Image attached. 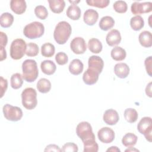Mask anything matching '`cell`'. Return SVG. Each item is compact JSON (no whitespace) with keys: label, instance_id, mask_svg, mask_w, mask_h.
Here are the masks:
<instances>
[{"label":"cell","instance_id":"6da1fadb","mask_svg":"<svg viewBox=\"0 0 152 152\" xmlns=\"http://www.w3.org/2000/svg\"><path fill=\"white\" fill-rule=\"evenodd\" d=\"M71 32V26L68 22L65 21H60L57 24L54 30V39L59 45H64L69 38Z\"/></svg>","mask_w":152,"mask_h":152},{"label":"cell","instance_id":"7a4b0ae2","mask_svg":"<svg viewBox=\"0 0 152 152\" xmlns=\"http://www.w3.org/2000/svg\"><path fill=\"white\" fill-rule=\"evenodd\" d=\"M23 78L28 83L35 81L39 75L37 65L35 60L26 59L22 64Z\"/></svg>","mask_w":152,"mask_h":152},{"label":"cell","instance_id":"3957f363","mask_svg":"<svg viewBox=\"0 0 152 152\" xmlns=\"http://www.w3.org/2000/svg\"><path fill=\"white\" fill-rule=\"evenodd\" d=\"M44 32V25L38 21H34L27 24L23 29L24 35L30 39L40 37L43 36Z\"/></svg>","mask_w":152,"mask_h":152},{"label":"cell","instance_id":"277c9868","mask_svg":"<svg viewBox=\"0 0 152 152\" xmlns=\"http://www.w3.org/2000/svg\"><path fill=\"white\" fill-rule=\"evenodd\" d=\"M21 102L23 106L28 110H32L37 104V93L31 87L25 88L21 93Z\"/></svg>","mask_w":152,"mask_h":152},{"label":"cell","instance_id":"5b68a950","mask_svg":"<svg viewBox=\"0 0 152 152\" xmlns=\"http://www.w3.org/2000/svg\"><path fill=\"white\" fill-rule=\"evenodd\" d=\"M27 45L26 42L21 39L14 40L10 46V56L14 60L21 59L26 53Z\"/></svg>","mask_w":152,"mask_h":152},{"label":"cell","instance_id":"8992f818","mask_svg":"<svg viewBox=\"0 0 152 152\" xmlns=\"http://www.w3.org/2000/svg\"><path fill=\"white\" fill-rule=\"evenodd\" d=\"M76 133L83 142L95 139L92 127L88 122L83 121L79 123L76 128Z\"/></svg>","mask_w":152,"mask_h":152},{"label":"cell","instance_id":"52a82bcc","mask_svg":"<svg viewBox=\"0 0 152 152\" xmlns=\"http://www.w3.org/2000/svg\"><path fill=\"white\" fill-rule=\"evenodd\" d=\"M4 116L8 121H18L23 116V111L19 107L6 104L3 106Z\"/></svg>","mask_w":152,"mask_h":152},{"label":"cell","instance_id":"ba28073f","mask_svg":"<svg viewBox=\"0 0 152 152\" xmlns=\"http://www.w3.org/2000/svg\"><path fill=\"white\" fill-rule=\"evenodd\" d=\"M137 129L138 132L143 134L145 139L151 142L152 138V123L150 117H143L137 125Z\"/></svg>","mask_w":152,"mask_h":152},{"label":"cell","instance_id":"9c48e42d","mask_svg":"<svg viewBox=\"0 0 152 152\" xmlns=\"http://www.w3.org/2000/svg\"><path fill=\"white\" fill-rule=\"evenodd\" d=\"M152 10V3L151 2H145L140 3L134 2L131 7V11L133 14L138 15L144 13H148Z\"/></svg>","mask_w":152,"mask_h":152},{"label":"cell","instance_id":"30bf717a","mask_svg":"<svg viewBox=\"0 0 152 152\" xmlns=\"http://www.w3.org/2000/svg\"><path fill=\"white\" fill-rule=\"evenodd\" d=\"M70 48L74 53L78 55L84 53L87 49L86 42L81 37L74 38L70 43Z\"/></svg>","mask_w":152,"mask_h":152},{"label":"cell","instance_id":"8fae6325","mask_svg":"<svg viewBox=\"0 0 152 152\" xmlns=\"http://www.w3.org/2000/svg\"><path fill=\"white\" fill-rule=\"evenodd\" d=\"M99 140L103 143L109 144L115 139V132L113 130L109 127H103L97 132Z\"/></svg>","mask_w":152,"mask_h":152},{"label":"cell","instance_id":"7c38bea8","mask_svg":"<svg viewBox=\"0 0 152 152\" xmlns=\"http://www.w3.org/2000/svg\"><path fill=\"white\" fill-rule=\"evenodd\" d=\"M88 68L92 69L100 74L104 66V62L103 59L99 56H91L88 61Z\"/></svg>","mask_w":152,"mask_h":152},{"label":"cell","instance_id":"4fadbf2b","mask_svg":"<svg viewBox=\"0 0 152 152\" xmlns=\"http://www.w3.org/2000/svg\"><path fill=\"white\" fill-rule=\"evenodd\" d=\"M103 119L106 124L109 125H114L119 121V116L116 110L113 109H110L104 112Z\"/></svg>","mask_w":152,"mask_h":152},{"label":"cell","instance_id":"5bb4252c","mask_svg":"<svg viewBox=\"0 0 152 152\" xmlns=\"http://www.w3.org/2000/svg\"><path fill=\"white\" fill-rule=\"evenodd\" d=\"M106 41L110 46H115L119 45L121 41L120 32L116 29L111 30L106 35Z\"/></svg>","mask_w":152,"mask_h":152},{"label":"cell","instance_id":"9a60e30c","mask_svg":"<svg viewBox=\"0 0 152 152\" xmlns=\"http://www.w3.org/2000/svg\"><path fill=\"white\" fill-rule=\"evenodd\" d=\"M99 74L92 69L88 68L84 72L83 80L84 83L87 85H92L97 83Z\"/></svg>","mask_w":152,"mask_h":152},{"label":"cell","instance_id":"2e32d148","mask_svg":"<svg viewBox=\"0 0 152 152\" xmlns=\"http://www.w3.org/2000/svg\"><path fill=\"white\" fill-rule=\"evenodd\" d=\"M99 18L98 12L93 9L86 10L83 15L84 22L88 26H93L96 23Z\"/></svg>","mask_w":152,"mask_h":152},{"label":"cell","instance_id":"e0dca14e","mask_svg":"<svg viewBox=\"0 0 152 152\" xmlns=\"http://www.w3.org/2000/svg\"><path fill=\"white\" fill-rule=\"evenodd\" d=\"M27 5L24 0H11L10 8L15 14L20 15L23 14L26 10Z\"/></svg>","mask_w":152,"mask_h":152},{"label":"cell","instance_id":"ac0fdd59","mask_svg":"<svg viewBox=\"0 0 152 152\" xmlns=\"http://www.w3.org/2000/svg\"><path fill=\"white\" fill-rule=\"evenodd\" d=\"M129 67L125 63H118L114 66V72L120 78H125L129 74Z\"/></svg>","mask_w":152,"mask_h":152},{"label":"cell","instance_id":"d6986e66","mask_svg":"<svg viewBox=\"0 0 152 152\" xmlns=\"http://www.w3.org/2000/svg\"><path fill=\"white\" fill-rule=\"evenodd\" d=\"M40 68L42 72L48 75H52L56 69L55 64L51 60H45L41 62Z\"/></svg>","mask_w":152,"mask_h":152},{"label":"cell","instance_id":"ffe728a7","mask_svg":"<svg viewBox=\"0 0 152 152\" xmlns=\"http://www.w3.org/2000/svg\"><path fill=\"white\" fill-rule=\"evenodd\" d=\"M140 45L144 48H150L152 46V35L148 31H142L138 36Z\"/></svg>","mask_w":152,"mask_h":152},{"label":"cell","instance_id":"44dd1931","mask_svg":"<svg viewBox=\"0 0 152 152\" xmlns=\"http://www.w3.org/2000/svg\"><path fill=\"white\" fill-rule=\"evenodd\" d=\"M84 65L83 62L78 59H73L69 64V72L75 75L80 74L83 71Z\"/></svg>","mask_w":152,"mask_h":152},{"label":"cell","instance_id":"7402d4cb","mask_svg":"<svg viewBox=\"0 0 152 152\" xmlns=\"http://www.w3.org/2000/svg\"><path fill=\"white\" fill-rule=\"evenodd\" d=\"M50 10L56 14H59L64 11L65 2L64 0H48Z\"/></svg>","mask_w":152,"mask_h":152},{"label":"cell","instance_id":"603a6c76","mask_svg":"<svg viewBox=\"0 0 152 152\" xmlns=\"http://www.w3.org/2000/svg\"><path fill=\"white\" fill-rule=\"evenodd\" d=\"M111 57L113 59L116 61H121L126 58V53L124 49L120 46L114 47L110 52Z\"/></svg>","mask_w":152,"mask_h":152},{"label":"cell","instance_id":"cb8c5ba5","mask_svg":"<svg viewBox=\"0 0 152 152\" xmlns=\"http://www.w3.org/2000/svg\"><path fill=\"white\" fill-rule=\"evenodd\" d=\"M81 10L75 4H72L68 7L66 14L68 17L72 20H77L81 17Z\"/></svg>","mask_w":152,"mask_h":152},{"label":"cell","instance_id":"d4e9b609","mask_svg":"<svg viewBox=\"0 0 152 152\" xmlns=\"http://www.w3.org/2000/svg\"><path fill=\"white\" fill-rule=\"evenodd\" d=\"M115 25V20L110 16L103 17L99 22V27L101 30L103 31H107L112 28Z\"/></svg>","mask_w":152,"mask_h":152},{"label":"cell","instance_id":"484cf974","mask_svg":"<svg viewBox=\"0 0 152 152\" xmlns=\"http://www.w3.org/2000/svg\"><path fill=\"white\" fill-rule=\"evenodd\" d=\"M137 140L138 137L136 135L131 132H128L123 137L122 143L126 147H132L136 144Z\"/></svg>","mask_w":152,"mask_h":152},{"label":"cell","instance_id":"4316f807","mask_svg":"<svg viewBox=\"0 0 152 152\" xmlns=\"http://www.w3.org/2000/svg\"><path fill=\"white\" fill-rule=\"evenodd\" d=\"M102 44L101 42L96 38H92L88 40V48L93 53H99L102 50Z\"/></svg>","mask_w":152,"mask_h":152},{"label":"cell","instance_id":"83f0119b","mask_svg":"<svg viewBox=\"0 0 152 152\" xmlns=\"http://www.w3.org/2000/svg\"><path fill=\"white\" fill-rule=\"evenodd\" d=\"M37 88L42 93H48L51 88V83L46 78H40L37 83Z\"/></svg>","mask_w":152,"mask_h":152},{"label":"cell","instance_id":"f1b7e54d","mask_svg":"<svg viewBox=\"0 0 152 152\" xmlns=\"http://www.w3.org/2000/svg\"><path fill=\"white\" fill-rule=\"evenodd\" d=\"M130 26L135 31H139L144 26V21L141 15H135L131 18Z\"/></svg>","mask_w":152,"mask_h":152},{"label":"cell","instance_id":"f546056e","mask_svg":"<svg viewBox=\"0 0 152 152\" xmlns=\"http://www.w3.org/2000/svg\"><path fill=\"white\" fill-rule=\"evenodd\" d=\"M14 17L9 12H4L1 15L0 24L1 26L4 28L10 27L13 23Z\"/></svg>","mask_w":152,"mask_h":152},{"label":"cell","instance_id":"4dcf8cb0","mask_svg":"<svg viewBox=\"0 0 152 152\" xmlns=\"http://www.w3.org/2000/svg\"><path fill=\"white\" fill-rule=\"evenodd\" d=\"M55 51V46L50 43H45L41 46V54L45 57H52Z\"/></svg>","mask_w":152,"mask_h":152},{"label":"cell","instance_id":"1f68e13d","mask_svg":"<svg viewBox=\"0 0 152 152\" xmlns=\"http://www.w3.org/2000/svg\"><path fill=\"white\" fill-rule=\"evenodd\" d=\"M138 117V112L135 109L128 108L124 111V118L129 123H134L136 122Z\"/></svg>","mask_w":152,"mask_h":152},{"label":"cell","instance_id":"d6a6232c","mask_svg":"<svg viewBox=\"0 0 152 152\" xmlns=\"http://www.w3.org/2000/svg\"><path fill=\"white\" fill-rule=\"evenodd\" d=\"M23 76L20 73H15L11 77V86L14 89H18L23 84Z\"/></svg>","mask_w":152,"mask_h":152},{"label":"cell","instance_id":"836d02e7","mask_svg":"<svg viewBox=\"0 0 152 152\" xmlns=\"http://www.w3.org/2000/svg\"><path fill=\"white\" fill-rule=\"evenodd\" d=\"M83 144L84 152H97L99 150V145L96 142V139L84 142Z\"/></svg>","mask_w":152,"mask_h":152},{"label":"cell","instance_id":"e575fe53","mask_svg":"<svg viewBox=\"0 0 152 152\" xmlns=\"http://www.w3.org/2000/svg\"><path fill=\"white\" fill-rule=\"evenodd\" d=\"M39 52V46L34 43H29L27 45L26 54L28 56H36Z\"/></svg>","mask_w":152,"mask_h":152},{"label":"cell","instance_id":"d590c367","mask_svg":"<svg viewBox=\"0 0 152 152\" xmlns=\"http://www.w3.org/2000/svg\"><path fill=\"white\" fill-rule=\"evenodd\" d=\"M34 14L37 18L41 20L46 19L48 15L47 9L43 5L36 6L34 8Z\"/></svg>","mask_w":152,"mask_h":152},{"label":"cell","instance_id":"8d00e7d4","mask_svg":"<svg viewBox=\"0 0 152 152\" xmlns=\"http://www.w3.org/2000/svg\"><path fill=\"white\" fill-rule=\"evenodd\" d=\"M87 4L90 6L96 7L100 8H104L108 6L110 3L109 0H87Z\"/></svg>","mask_w":152,"mask_h":152},{"label":"cell","instance_id":"74e56055","mask_svg":"<svg viewBox=\"0 0 152 152\" xmlns=\"http://www.w3.org/2000/svg\"><path fill=\"white\" fill-rule=\"evenodd\" d=\"M113 9L118 13H125L128 10L127 4L124 1H116L113 5Z\"/></svg>","mask_w":152,"mask_h":152},{"label":"cell","instance_id":"f35d334b","mask_svg":"<svg viewBox=\"0 0 152 152\" xmlns=\"http://www.w3.org/2000/svg\"><path fill=\"white\" fill-rule=\"evenodd\" d=\"M55 61L58 64L60 65H64L68 62V57L65 53L60 52L55 55Z\"/></svg>","mask_w":152,"mask_h":152},{"label":"cell","instance_id":"ab89813d","mask_svg":"<svg viewBox=\"0 0 152 152\" xmlns=\"http://www.w3.org/2000/svg\"><path fill=\"white\" fill-rule=\"evenodd\" d=\"M78 148L77 144L73 142H67L65 144L62 149V151H71V152H77L78 151Z\"/></svg>","mask_w":152,"mask_h":152},{"label":"cell","instance_id":"60d3db41","mask_svg":"<svg viewBox=\"0 0 152 152\" xmlns=\"http://www.w3.org/2000/svg\"><path fill=\"white\" fill-rule=\"evenodd\" d=\"M144 65L145 67V69L147 73L149 75V76L151 77V72H152V56H150L147 57L144 61Z\"/></svg>","mask_w":152,"mask_h":152},{"label":"cell","instance_id":"b9f144b4","mask_svg":"<svg viewBox=\"0 0 152 152\" xmlns=\"http://www.w3.org/2000/svg\"><path fill=\"white\" fill-rule=\"evenodd\" d=\"M0 87H1V98H2L8 87L7 80L4 78L2 77H0Z\"/></svg>","mask_w":152,"mask_h":152},{"label":"cell","instance_id":"7bdbcfd3","mask_svg":"<svg viewBox=\"0 0 152 152\" xmlns=\"http://www.w3.org/2000/svg\"><path fill=\"white\" fill-rule=\"evenodd\" d=\"M8 42V37L5 33L2 31L0 32V47L5 48Z\"/></svg>","mask_w":152,"mask_h":152},{"label":"cell","instance_id":"ee69618b","mask_svg":"<svg viewBox=\"0 0 152 152\" xmlns=\"http://www.w3.org/2000/svg\"><path fill=\"white\" fill-rule=\"evenodd\" d=\"M45 151H62L58 145L56 144H49L45 148Z\"/></svg>","mask_w":152,"mask_h":152},{"label":"cell","instance_id":"f6af8a7d","mask_svg":"<svg viewBox=\"0 0 152 152\" xmlns=\"http://www.w3.org/2000/svg\"><path fill=\"white\" fill-rule=\"evenodd\" d=\"M0 53H1L0 61H2L7 58V52L5 48L0 47Z\"/></svg>","mask_w":152,"mask_h":152},{"label":"cell","instance_id":"bcb514c9","mask_svg":"<svg viewBox=\"0 0 152 152\" xmlns=\"http://www.w3.org/2000/svg\"><path fill=\"white\" fill-rule=\"evenodd\" d=\"M145 93L148 96L151 97V82H150L147 85L145 88Z\"/></svg>","mask_w":152,"mask_h":152},{"label":"cell","instance_id":"7dc6e473","mask_svg":"<svg viewBox=\"0 0 152 152\" xmlns=\"http://www.w3.org/2000/svg\"><path fill=\"white\" fill-rule=\"evenodd\" d=\"M106 151H114V152H116V151H121L120 149L119 148H118L116 146H112L110 147V148H109L108 149H107Z\"/></svg>","mask_w":152,"mask_h":152},{"label":"cell","instance_id":"c3c4849f","mask_svg":"<svg viewBox=\"0 0 152 152\" xmlns=\"http://www.w3.org/2000/svg\"><path fill=\"white\" fill-rule=\"evenodd\" d=\"M126 152H127V151H140L138 149H137V148H134V147H129L128 148H127V149H126L125 150Z\"/></svg>","mask_w":152,"mask_h":152},{"label":"cell","instance_id":"681fc988","mask_svg":"<svg viewBox=\"0 0 152 152\" xmlns=\"http://www.w3.org/2000/svg\"><path fill=\"white\" fill-rule=\"evenodd\" d=\"M69 2H71V4H73V3H76V4H77V3L80 2V1H77V2H76V1H69Z\"/></svg>","mask_w":152,"mask_h":152}]
</instances>
